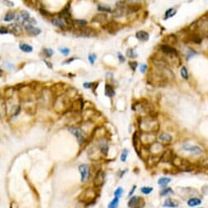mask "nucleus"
<instances>
[{"label":"nucleus","instance_id":"f257e3e1","mask_svg":"<svg viewBox=\"0 0 208 208\" xmlns=\"http://www.w3.org/2000/svg\"><path fill=\"white\" fill-rule=\"evenodd\" d=\"M139 128L145 133H155L159 130L160 125L155 117H145L139 121Z\"/></svg>","mask_w":208,"mask_h":208},{"label":"nucleus","instance_id":"f03ea898","mask_svg":"<svg viewBox=\"0 0 208 208\" xmlns=\"http://www.w3.org/2000/svg\"><path fill=\"white\" fill-rule=\"evenodd\" d=\"M190 31H194L202 37H208V18L202 17L194 21L189 26Z\"/></svg>","mask_w":208,"mask_h":208},{"label":"nucleus","instance_id":"7ed1b4c3","mask_svg":"<svg viewBox=\"0 0 208 208\" xmlns=\"http://www.w3.org/2000/svg\"><path fill=\"white\" fill-rule=\"evenodd\" d=\"M97 193L96 190L93 189H87L79 195V200L83 203H93L97 198Z\"/></svg>","mask_w":208,"mask_h":208},{"label":"nucleus","instance_id":"20e7f679","mask_svg":"<svg viewBox=\"0 0 208 208\" xmlns=\"http://www.w3.org/2000/svg\"><path fill=\"white\" fill-rule=\"evenodd\" d=\"M145 205V201L142 197L139 196H132L129 198L128 206L129 208H143Z\"/></svg>","mask_w":208,"mask_h":208},{"label":"nucleus","instance_id":"39448f33","mask_svg":"<svg viewBox=\"0 0 208 208\" xmlns=\"http://www.w3.org/2000/svg\"><path fill=\"white\" fill-rule=\"evenodd\" d=\"M182 150L191 153L192 155H200L203 153V148H202L198 145H191L189 144V143L183 144Z\"/></svg>","mask_w":208,"mask_h":208},{"label":"nucleus","instance_id":"423d86ee","mask_svg":"<svg viewBox=\"0 0 208 208\" xmlns=\"http://www.w3.org/2000/svg\"><path fill=\"white\" fill-rule=\"evenodd\" d=\"M75 34L76 36H79V37H93L96 35V32L93 30L91 28H89V27H82V28H79L78 30H76Z\"/></svg>","mask_w":208,"mask_h":208},{"label":"nucleus","instance_id":"0eeeda50","mask_svg":"<svg viewBox=\"0 0 208 208\" xmlns=\"http://www.w3.org/2000/svg\"><path fill=\"white\" fill-rule=\"evenodd\" d=\"M69 131L71 132L73 135L76 136V139L78 140V142H79V144H83V143L85 142V140H86V136H85V134H84V133L83 132V130H81L79 128H77V127H71V128L69 129Z\"/></svg>","mask_w":208,"mask_h":208},{"label":"nucleus","instance_id":"6e6552de","mask_svg":"<svg viewBox=\"0 0 208 208\" xmlns=\"http://www.w3.org/2000/svg\"><path fill=\"white\" fill-rule=\"evenodd\" d=\"M203 38L201 36L200 34H198V33H196L194 31H189L188 34L185 37V40L187 42H191L193 44H200L201 43L203 42Z\"/></svg>","mask_w":208,"mask_h":208},{"label":"nucleus","instance_id":"1a4fd4ad","mask_svg":"<svg viewBox=\"0 0 208 208\" xmlns=\"http://www.w3.org/2000/svg\"><path fill=\"white\" fill-rule=\"evenodd\" d=\"M175 157V153L173 149L171 148H166L161 154V162L163 163H171L172 159Z\"/></svg>","mask_w":208,"mask_h":208},{"label":"nucleus","instance_id":"9d476101","mask_svg":"<svg viewBox=\"0 0 208 208\" xmlns=\"http://www.w3.org/2000/svg\"><path fill=\"white\" fill-rule=\"evenodd\" d=\"M66 97H58L54 103V108L57 111H64L67 108V101L66 100Z\"/></svg>","mask_w":208,"mask_h":208},{"label":"nucleus","instance_id":"9b49d317","mask_svg":"<svg viewBox=\"0 0 208 208\" xmlns=\"http://www.w3.org/2000/svg\"><path fill=\"white\" fill-rule=\"evenodd\" d=\"M88 155L92 161H97L102 157V156H103L97 146H93L92 148H90V151L88 152Z\"/></svg>","mask_w":208,"mask_h":208},{"label":"nucleus","instance_id":"f8f14e48","mask_svg":"<svg viewBox=\"0 0 208 208\" xmlns=\"http://www.w3.org/2000/svg\"><path fill=\"white\" fill-rule=\"evenodd\" d=\"M105 181V172L103 171H98L93 179V185L96 188L102 187Z\"/></svg>","mask_w":208,"mask_h":208},{"label":"nucleus","instance_id":"ddd939ff","mask_svg":"<svg viewBox=\"0 0 208 208\" xmlns=\"http://www.w3.org/2000/svg\"><path fill=\"white\" fill-rule=\"evenodd\" d=\"M160 50L163 54L167 55H179V51L177 50L175 48L168 44H161L160 46Z\"/></svg>","mask_w":208,"mask_h":208},{"label":"nucleus","instance_id":"4468645a","mask_svg":"<svg viewBox=\"0 0 208 208\" xmlns=\"http://www.w3.org/2000/svg\"><path fill=\"white\" fill-rule=\"evenodd\" d=\"M103 28L104 30H106L108 33H110V34H114V33H116V32L120 30L121 26H120V25H119L117 22L111 21V22H108V23L105 24L103 26Z\"/></svg>","mask_w":208,"mask_h":208},{"label":"nucleus","instance_id":"2eb2a0df","mask_svg":"<svg viewBox=\"0 0 208 208\" xmlns=\"http://www.w3.org/2000/svg\"><path fill=\"white\" fill-rule=\"evenodd\" d=\"M97 146L98 147V148L100 149L101 153L103 156L108 155V150H109V145L108 143V141L104 139V138H101V139H98L97 140Z\"/></svg>","mask_w":208,"mask_h":208},{"label":"nucleus","instance_id":"dca6fc26","mask_svg":"<svg viewBox=\"0 0 208 208\" xmlns=\"http://www.w3.org/2000/svg\"><path fill=\"white\" fill-rule=\"evenodd\" d=\"M79 171L81 177V182L86 181L90 175V166L86 164H82L79 166Z\"/></svg>","mask_w":208,"mask_h":208},{"label":"nucleus","instance_id":"f3484780","mask_svg":"<svg viewBox=\"0 0 208 208\" xmlns=\"http://www.w3.org/2000/svg\"><path fill=\"white\" fill-rule=\"evenodd\" d=\"M158 141L161 144H171L173 141V137L168 133H162L158 136Z\"/></svg>","mask_w":208,"mask_h":208},{"label":"nucleus","instance_id":"a211bd4d","mask_svg":"<svg viewBox=\"0 0 208 208\" xmlns=\"http://www.w3.org/2000/svg\"><path fill=\"white\" fill-rule=\"evenodd\" d=\"M162 42L165 44L171 45V46H173V45H175L178 42V38H177L176 35H175L174 34H167L166 36L164 37V39L162 40Z\"/></svg>","mask_w":208,"mask_h":208},{"label":"nucleus","instance_id":"6ab92c4d","mask_svg":"<svg viewBox=\"0 0 208 208\" xmlns=\"http://www.w3.org/2000/svg\"><path fill=\"white\" fill-rule=\"evenodd\" d=\"M59 16L63 19L64 21H66V23L67 24V25H69V24H72V21H73V20L71 19V12H70L68 8H65L64 10L60 12Z\"/></svg>","mask_w":208,"mask_h":208},{"label":"nucleus","instance_id":"aec40b11","mask_svg":"<svg viewBox=\"0 0 208 208\" xmlns=\"http://www.w3.org/2000/svg\"><path fill=\"white\" fill-rule=\"evenodd\" d=\"M51 22L53 25H54L56 27L61 28V29H65L67 26V24L66 23V21H64L63 19L58 16V17H54L51 20Z\"/></svg>","mask_w":208,"mask_h":208},{"label":"nucleus","instance_id":"412c9836","mask_svg":"<svg viewBox=\"0 0 208 208\" xmlns=\"http://www.w3.org/2000/svg\"><path fill=\"white\" fill-rule=\"evenodd\" d=\"M163 207L167 208H176L179 206V202L176 200H175L173 198H169L165 200L163 203Z\"/></svg>","mask_w":208,"mask_h":208},{"label":"nucleus","instance_id":"4be33fe9","mask_svg":"<svg viewBox=\"0 0 208 208\" xmlns=\"http://www.w3.org/2000/svg\"><path fill=\"white\" fill-rule=\"evenodd\" d=\"M28 18H30V14L26 11H22L17 16H16V21L19 24H23L24 21H26Z\"/></svg>","mask_w":208,"mask_h":208},{"label":"nucleus","instance_id":"5701e85b","mask_svg":"<svg viewBox=\"0 0 208 208\" xmlns=\"http://www.w3.org/2000/svg\"><path fill=\"white\" fill-rule=\"evenodd\" d=\"M203 203L202 199L198 197H193V198H189V200L187 201V205L190 207H195V206H198L201 205Z\"/></svg>","mask_w":208,"mask_h":208},{"label":"nucleus","instance_id":"b1692460","mask_svg":"<svg viewBox=\"0 0 208 208\" xmlns=\"http://www.w3.org/2000/svg\"><path fill=\"white\" fill-rule=\"evenodd\" d=\"M83 107H84V103L82 102L81 99H77L74 102V103L71 104V110L73 111H82L83 109Z\"/></svg>","mask_w":208,"mask_h":208},{"label":"nucleus","instance_id":"393cba45","mask_svg":"<svg viewBox=\"0 0 208 208\" xmlns=\"http://www.w3.org/2000/svg\"><path fill=\"white\" fill-rule=\"evenodd\" d=\"M25 29L27 31V33L30 35H33V36H35V35H38L41 33V30L40 28H37V27L34 26H25Z\"/></svg>","mask_w":208,"mask_h":208},{"label":"nucleus","instance_id":"a878e982","mask_svg":"<svg viewBox=\"0 0 208 208\" xmlns=\"http://www.w3.org/2000/svg\"><path fill=\"white\" fill-rule=\"evenodd\" d=\"M135 37L140 41H148L149 39V34L145 30H139L135 34Z\"/></svg>","mask_w":208,"mask_h":208},{"label":"nucleus","instance_id":"bb28decb","mask_svg":"<svg viewBox=\"0 0 208 208\" xmlns=\"http://www.w3.org/2000/svg\"><path fill=\"white\" fill-rule=\"evenodd\" d=\"M107 15H106L104 12H102V13L97 14L96 16L93 18V22H97V23H101L103 24V22H106L107 21Z\"/></svg>","mask_w":208,"mask_h":208},{"label":"nucleus","instance_id":"cd10ccee","mask_svg":"<svg viewBox=\"0 0 208 208\" xmlns=\"http://www.w3.org/2000/svg\"><path fill=\"white\" fill-rule=\"evenodd\" d=\"M8 30H9V32H11V33H13V34H19L21 32V26L16 23L9 25L8 27Z\"/></svg>","mask_w":208,"mask_h":208},{"label":"nucleus","instance_id":"c85d7f7f","mask_svg":"<svg viewBox=\"0 0 208 208\" xmlns=\"http://www.w3.org/2000/svg\"><path fill=\"white\" fill-rule=\"evenodd\" d=\"M7 115V103L4 99H0V117H4Z\"/></svg>","mask_w":208,"mask_h":208},{"label":"nucleus","instance_id":"c756f323","mask_svg":"<svg viewBox=\"0 0 208 208\" xmlns=\"http://www.w3.org/2000/svg\"><path fill=\"white\" fill-rule=\"evenodd\" d=\"M174 193V190L172 189L171 187L161 188V189L160 190V196L161 197H167L170 195H173Z\"/></svg>","mask_w":208,"mask_h":208},{"label":"nucleus","instance_id":"7c9ffc66","mask_svg":"<svg viewBox=\"0 0 208 208\" xmlns=\"http://www.w3.org/2000/svg\"><path fill=\"white\" fill-rule=\"evenodd\" d=\"M105 95L109 97H112L115 95V90L111 84H107L105 85Z\"/></svg>","mask_w":208,"mask_h":208},{"label":"nucleus","instance_id":"2f4dec72","mask_svg":"<svg viewBox=\"0 0 208 208\" xmlns=\"http://www.w3.org/2000/svg\"><path fill=\"white\" fill-rule=\"evenodd\" d=\"M171 181V178H168V177H161L160 179H158L157 184L159 186H161V188L166 187L170 182Z\"/></svg>","mask_w":208,"mask_h":208},{"label":"nucleus","instance_id":"473e14b6","mask_svg":"<svg viewBox=\"0 0 208 208\" xmlns=\"http://www.w3.org/2000/svg\"><path fill=\"white\" fill-rule=\"evenodd\" d=\"M177 11L175 8H169L168 10L166 11L165 12V16H164V20H167V19L171 18L172 16H174L175 14H176Z\"/></svg>","mask_w":208,"mask_h":208},{"label":"nucleus","instance_id":"72a5a7b5","mask_svg":"<svg viewBox=\"0 0 208 208\" xmlns=\"http://www.w3.org/2000/svg\"><path fill=\"white\" fill-rule=\"evenodd\" d=\"M72 24L76 26L79 27V28H82V27H85L87 25V21L85 20H82V19H77V20H73L72 21Z\"/></svg>","mask_w":208,"mask_h":208},{"label":"nucleus","instance_id":"f704fd0d","mask_svg":"<svg viewBox=\"0 0 208 208\" xmlns=\"http://www.w3.org/2000/svg\"><path fill=\"white\" fill-rule=\"evenodd\" d=\"M19 48H20V49H21L22 52H24V53H31L32 51H33V48L30 46V45L27 44H21L19 45Z\"/></svg>","mask_w":208,"mask_h":208},{"label":"nucleus","instance_id":"c9c22d12","mask_svg":"<svg viewBox=\"0 0 208 208\" xmlns=\"http://www.w3.org/2000/svg\"><path fill=\"white\" fill-rule=\"evenodd\" d=\"M14 19H16V14L12 12H8V13L4 16L3 21L9 22V21H12V20H14Z\"/></svg>","mask_w":208,"mask_h":208},{"label":"nucleus","instance_id":"e433bc0d","mask_svg":"<svg viewBox=\"0 0 208 208\" xmlns=\"http://www.w3.org/2000/svg\"><path fill=\"white\" fill-rule=\"evenodd\" d=\"M97 10L101 12H111V8L108 5L99 4L97 6Z\"/></svg>","mask_w":208,"mask_h":208},{"label":"nucleus","instance_id":"4c0bfd02","mask_svg":"<svg viewBox=\"0 0 208 208\" xmlns=\"http://www.w3.org/2000/svg\"><path fill=\"white\" fill-rule=\"evenodd\" d=\"M119 202H120V198L115 197L108 204V208H117L119 206Z\"/></svg>","mask_w":208,"mask_h":208},{"label":"nucleus","instance_id":"58836bf2","mask_svg":"<svg viewBox=\"0 0 208 208\" xmlns=\"http://www.w3.org/2000/svg\"><path fill=\"white\" fill-rule=\"evenodd\" d=\"M180 75L183 79H189V71L186 66H182L181 70H180Z\"/></svg>","mask_w":208,"mask_h":208},{"label":"nucleus","instance_id":"ea45409f","mask_svg":"<svg viewBox=\"0 0 208 208\" xmlns=\"http://www.w3.org/2000/svg\"><path fill=\"white\" fill-rule=\"evenodd\" d=\"M153 187H148V186H145V187H142L141 189H140V192L145 195L150 194L151 192H153Z\"/></svg>","mask_w":208,"mask_h":208},{"label":"nucleus","instance_id":"a19ab883","mask_svg":"<svg viewBox=\"0 0 208 208\" xmlns=\"http://www.w3.org/2000/svg\"><path fill=\"white\" fill-rule=\"evenodd\" d=\"M36 24V21L34 18H28L26 21H24V23L22 24L24 26H34Z\"/></svg>","mask_w":208,"mask_h":208},{"label":"nucleus","instance_id":"79ce46f5","mask_svg":"<svg viewBox=\"0 0 208 208\" xmlns=\"http://www.w3.org/2000/svg\"><path fill=\"white\" fill-rule=\"evenodd\" d=\"M128 155H129V150L126 149V148L123 149L121 155V161H122V162H125V161L127 160V157H128Z\"/></svg>","mask_w":208,"mask_h":208},{"label":"nucleus","instance_id":"37998d69","mask_svg":"<svg viewBox=\"0 0 208 208\" xmlns=\"http://www.w3.org/2000/svg\"><path fill=\"white\" fill-rule=\"evenodd\" d=\"M123 192H124V189H123V188L118 187L116 190H115V192H114V196L116 197V198H121L122 194H123Z\"/></svg>","mask_w":208,"mask_h":208},{"label":"nucleus","instance_id":"c03bdc74","mask_svg":"<svg viewBox=\"0 0 208 208\" xmlns=\"http://www.w3.org/2000/svg\"><path fill=\"white\" fill-rule=\"evenodd\" d=\"M126 56L129 58H134L137 57V53L134 52L133 48H128L126 52Z\"/></svg>","mask_w":208,"mask_h":208},{"label":"nucleus","instance_id":"a18cd8bd","mask_svg":"<svg viewBox=\"0 0 208 208\" xmlns=\"http://www.w3.org/2000/svg\"><path fill=\"white\" fill-rule=\"evenodd\" d=\"M199 166H200L201 168L205 169V170L208 171V158L203 159V161L199 163Z\"/></svg>","mask_w":208,"mask_h":208},{"label":"nucleus","instance_id":"49530a36","mask_svg":"<svg viewBox=\"0 0 208 208\" xmlns=\"http://www.w3.org/2000/svg\"><path fill=\"white\" fill-rule=\"evenodd\" d=\"M59 51H60L61 53L63 54L64 56L69 55V53H70V49H69L68 48H59Z\"/></svg>","mask_w":208,"mask_h":208},{"label":"nucleus","instance_id":"de8ad7c7","mask_svg":"<svg viewBox=\"0 0 208 208\" xmlns=\"http://www.w3.org/2000/svg\"><path fill=\"white\" fill-rule=\"evenodd\" d=\"M89 61L91 65H93L95 63V61H96V55L94 53H91L89 55Z\"/></svg>","mask_w":208,"mask_h":208},{"label":"nucleus","instance_id":"09e8293b","mask_svg":"<svg viewBox=\"0 0 208 208\" xmlns=\"http://www.w3.org/2000/svg\"><path fill=\"white\" fill-rule=\"evenodd\" d=\"M129 66H130V68H131L133 71H134L135 70H136V68H137V66H138L137 62H135V61H131V62H129Z\"/></svg>","mask_w":208,"mask_h":208},{"label":"nucleus","instance_id":"8fccbe9b","mask_svg":"<svg viewBox=\"0 0 208 208\" xmlns=\"http://www.w3.org/2000/svg\"><path fill=\"white\" fill-rule=\"evenodd\" d=\"M44 51V54L47 57H52L53 55V53H54L53 49H51V48H45Z\"/></svg>","mask_w":208,"mask_h":208},{"label":"nucleus","instance_id":"3c124183","mask_svg":"<svg viewBox=\"0 0 208 208\" xmlns=\"http://www.w3.org/2000/svg\"><path fill=\"white\" fill-rule=\"evenodd\" d=\"M3 5L7 6L8 8H12V7H14V3L11 2L10 0H3Z\"/></svg>","mask_w":208,"mask_h":208},{"label":"nucleus","instance_id":"603ef678","mask_svg":"<svg viewBox=\"0 0 208 208\" xmlns=\"http://www.w3.org/2000/svg\"><path fill=\"white\" fill-rule=\"evenodd\" d=\"M9 33V30L7 27L5 26H1L0 27V34H8Z\"/></svg>","mask_w":208,"mask_h":208},{"label":"nucleus","instance_id":"864d4df0","mask_svg":"<svg viewBox=\"0 0 208 208\" xmlns=\"http://www.w3.org/2000/svg\"><path fill=\"white\" fill-rule=\"evenodd\" d=\"M136 188H137V186H136V185H134V186H133V188L131 189V191H129V194H128V198H130V197H132V196H133L134 192H135V189H136Z\"/></svg>","mask_w":208,"mask_h":208},{"label":"nucleus","instance_id":"5fc2aeb1","mask_svg":"<svg viewBox=\"0 0 208 208\" xmlns=\"http://www.w3.org/2000/svg\"><path fill=\"white\" fill-rule=\"evenodd\" d=\"M148 69V66H147V65H145V64L140 66V71H141L142 73H143V72H145V71H147Z\"/></svg>","mask_w":208,"mask_h":208},{"label":"nucleus","instance_id":"6e6d98bb","mask_svg":"<svg viewBox=\"0 0 208 208\" xmlns=\"http://www.w3.org/2000/svg\"><path fill=\"white\" fill-rule=\"evenodd\" d=\"M118 58H119V60H120V62H124L125 61V57L121 53H118Z\"/></svg>","mask_w":208,"mask_h":208},{"label":"nucleus","instance_id":"4d7b16f0","mask_svg":"<svg viewBox=\"0 0 208 208\" xmlns=\"http://www.w3.org/2000/svg\"><path fill=\"white\" fill-rule=\"evenodd\" d=\"M93 85V83H84V87L86 88V89H90V88H92Z\"/></svg>","mask_w":208,"mask_h":208},{"label":"nucleus","instance_id":"13d9d810","mask_svg":"<svg viewBox=\"0 0 208 208\" xmlns=\"http://www.w3.org/2000/svg\"><path fill=\"white\" fill-rule=\"evenodd\" d=\"M130 4H134V3H139L141 0H128Z\"/></svg>","mask_w":208,"mask_h":208},{"label":"nucleus","instance_id":"bf43d9fd","mask_svg":"<svg viewBox=\"0 0 208 208\" xmlns=\"http://www.w3.org/2000/svg\"><path fill=\"white\" fill-rule=\"evenodd\" d=\"M44 62L45 63L47 64L48 66V67H49V68H52V67H53V65H52V63H50V62H48V61L44 60Z\"/></svg>","mask_w":208,"mask_h":208},{"label":"nucleus","instance_id":"052dcab7","mask_svg":"<svg viewBox=\"0 0 208 208\" xmlns=\"http://www.w3.org/2000/svg\"><path fill=\"white\" fill-rule=\"evenodd\" d=\"M74 59H75V58H71V59H70V60L66 61V62H64V63H70V62H72V61L74 60Z\"/></svg>","mask_w":208,"mask_h":208},{"label":"nucleus","instance_id":"680f3d73","mask_svg":"<svg viewBox=\"0 0 208 208\" xmlns=\"http://www.w3.org/2000/svg\"><path fill=\"white\" fill-rule=\"evenodd\" d=\"M2 74H3V71H2V70H0V76H1Z\"/></svg>","mask_w":208,"mask_h":208}]
</instances>
